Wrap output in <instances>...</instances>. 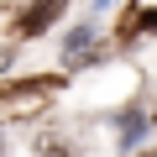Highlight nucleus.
<instances>
[{"label":"nucleus","mask_w":157,"mask_h":157,"mask_svg":"<svg viewBox=\"0 0 157 157\" xmlns=\"http://www.w3.org/2000/svg\"><path fill=\"white\" fill-rule=\"evenodd\" d=\"M68 63H84V58H94V42H89V32H78V37H68V52H63Z\"/></svg>","instance_id":"obj_3"},{"label":"nucleus","mask_w":157,"mask_h":157,"mask_svg":"<svg viewBox=\"0 0 157 157\" xmlns=\"http://www.w3.org/2000/svg\"><path fill=\"white\" fill-rule=\"evenodd\" d=\"M63 6H68V0H32V6H26V16H21V37L47 32V26L63 16Z\"/></svg>","instance_id":"obj_1"},{"label":"nucleus","mask_w":157,"mask_h":157,"mask_svg":"<svg viewBox=\"0 0 157 157\" xmlns=\"http://www.w3.org/2000/svg\"><path fill=\"white\" fill-rule=\"evenodd\" d=\"M147 157H157V152H147Z\"/></svg>","instance_id":"obj_4"},{"label":"nucleus","mask_w":157,"mask_h":157,"mask_svg":"<svg viewBox=\"0 0 157 157\" xmlns=\"http://www.w3.org/2000/svg\"><path fill=\"white\" fill-rule=\"evenodd\" d=\"M52 89H58V84H21V89H6V105H11V110H32V105L47 100Z\"/></svg>","instance_id":"obj_2"}]
</instances>
